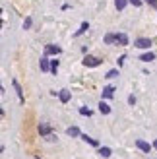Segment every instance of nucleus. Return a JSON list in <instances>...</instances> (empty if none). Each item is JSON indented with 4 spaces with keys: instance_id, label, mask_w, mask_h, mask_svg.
<instances>
[{
    "instance_id": "a878e982",
    "label": "nucleus",
    "mask_w": 157,
    "mask_h": 159,
    "mask_svg": "<svg viewBox=\"0 0 157 159\" xmlns=\"http://www.w3.org/2000/svg\"><path fill=\"white\" fill-rule=\"evenodd\" d=\"M47 140H49V142H54V140H56V136H54V134H49V136H47Z\"/></svg>"
},
{
    "instance_id": "dca6fc26",
    "label": "nucleus",
    "mask_w": 157,
    "mask_h": 159,
    "mask_svg": "<svg viewBox=\"0 0 157 159\" xmlns=\"http://www.w3.org/2000/svg\"><path fill=\"white\" fill-rule=\"evenodd\" d=\"M39 132H41L43 136H49V134H51V128H49L47 124H39Z\"/></svg>"
},
{
    "instance_id": "cd10ccee",
    "label": "nucleus",
    "mask_w": 157,
    "mask_h": 159,
    "mask_svg": "<svg viewBox=\"0 0 157 159\" xmlns=\"http://www.w3.org/2000/svg\"><path fill=\"white\" fill-rule=\"evenodd\" d=\"M153 148H157V140H155V142H153Z\"/></svg>"
},
{
    "instance_id": "4be33fe9",
    "label": "nucleus",
    "mask_w": 157,
    "mask_h": 159,
    "mask_svg": "<svg viewBox=\"0 0 157 159\" xmlns=\"http://www.w3.org/2000/svg\"><path fill=\"white\" fill-rule=\"evenodd\" d=\"M31 27V18H25V21H23V29H29Z\"/></svg>"
},
{
    "instance_id": "20e7f679",
    "label": "nucleus",
    "mask_w": 157,
    "mask_h": 159,
    "mask_svg": "<svg viewBox=\"0 0 157 159\" xmlns=\"http://www.w3.org/2000/svg\"><path fill=\"white\" fill-rule=\"evenodd\" d=\"M45 54H60V47H56V45H47Z\"/></svg>"
},
{
    "instance_id": "6ab92c4d",
    "label": "nucleus",
    "mask_w": 157,
    "mask_h": 159,
    "mask_svg": "<svg viewBox=\"0 0 157 159\" xmlns=\"http://www.w3.org/2000/svg\"><path fill=\"white\" fill-rule=\"evenodd\" d=\"M51 72L52 74L58 72V60H51Z\"/></svg>"
},
{
    "instance_id": "6e6552de",
    "label": "nucleus",
    "mask_w": 157,
    "mask_h": 159,
    "mask_svg": "<svg viewBox=\"0 0 157 159\" xmlns=\"http://www.w3.org/2000/svg\"><path fill=\"white\" fill-rule=\"evenodd\" d=\"M116 43H119L120 47H124V45H128V37L124 35V33H116Z\"/></svg>"
},
{
    "instance_id": "f03ea898",
    "label": "nucleus",
    "mask_w": 157,
    "mask_h": 159,
    "mask_svg": "<svg viewBox=\"0 0 157 159\" xmlns=\"http://www.w3.org/2000/svg\"><path fill=\"white\" fill-rule=\"evenodd\" d=\"M134 47H138V49H150V47H151V39H146V37H142V39H136Z\"/></svg>"
},
{
    "instance_id": "39448f33",
    "label": "nucleus",
    "mask_w": 157,
    "mask_h": 159,
    "mask_svg": "<svg viewBox=\"0 0 157 159\" xmlns=\"http://www.w3.org/2000/svg\"><path fill=\"white\" fill-rule=\"evenodd\" d=\"M58 97H60V101H62V103H68L72 95H70V91H68V89H60V91H58Z\"/></svg>"
},
{
    "instance_id": "7ed1b4c3",
    "label": "nucleus",
    "mask_w": 157,
    "mask_h": 159,
    "mask_svg": "<svg viewBox=\"0 0 157 159\" xmlns=\"http://www.w3.org/2000/svg\"><path fill=\"white\" fill-rule=\"evenodd\" d=\"M136 146H138V149H142V152H146V153H150V149H151V146L147 144V142H144V140H138Z\"/></svg>"
},
{
    "instance_id": "f8f14e48",
    "label": "nucleus",
    "mask_w": 157,
    "mask_h": 159,
    "mask_svg": "<svg viewBox=\"0 0 157 159\" xmlns=\"http://www.w3.org/2000/svg\"><path fill=\"white\" fill-rule=\"evenodd\" d=\"M113 43H116V35L107 33V35H105V45H113Z\"/></svg>"
},
{
    "instance_id": "5701e85b",
    "label": "nucleus",
    "mask_w": 157,
    "mask_h": 159,
    "mask_svg": "<svg viewBox=\"0 0 157 159\" xmlns=\"http://www.w3.org/2000/svg\"><path fill=\"white\" fill-rule=\"evenodd\" d=\"M130 4H134V6H142V0H128Z\"/></svg>"
},
{
    "instance_id": "393cba45",
    "label": "nucleus",
    "mask_w": 157,
    "mask_h": 159,
    "mask_svg": "<svg viewBox=\"0 0 157 159\" xmlns=\"http://www.w3.org/2000/svg\"><path fill=\"white\" fill-rule=\"evenodd\" d=\"M146 2H147V4H151L153 8H157V0H146Z\"/></svg>"
},
{
    "instance_id": "4468645a",
    "label": "nucleus",
    "mask_w": 157,
    "mask_h": 159,
    "mask_svg": "<svg viewBox=\"0 0 157 159\" xmlns=\"http://www.w3.org/2000/svg\"><path fill=\"white\" fill-rule=\"evenodd\" d=\"M153 58H155L153 52H146V54H142V57H140V60H142V62H150V60H153Z\"/></svg>"
},
{
    "instance_id": "b1692460",
    "label": "nucleus",
    "mask_w": 157,
    "mask_h": 159,
    "mask_svg": "<svg viewBox=\"0 0 157 159\" xmlns=\"http://www.w3.org/2000/svg\"><path fill=\"white\" fill-rule=\"evenodd\" d=\"M128 103H130V105H134V103H136V97H134V95H130V97H128Z\"/></svg>"
},
{
    "instance_id": "2eb2a0df",
    "label": "nucleus",
    "mask_w": 157,
    "mask_h": 159,
    "mask_svg": "<svg viewBox=\"0 0 157 159\" xmlns=\"http://www.w3.org/2000/svg\"><path fill=\"white\" fill-rule=\"evenodd\" d=\"M12 85H14V89L18 91V97H20V101H23V93H21V87H20V84L14 80V82H12Z\"/></svg>"
},
{
    "instance_id": "bb28decb",
    "label": "nucleus",
    "mask_w": 157,
    "mask_h": 159,
    "mask_svg": "<svg viewBox=\"0 0 157 159\" xmlns=\"http://www.w3.org/2000/svg\"><path fill=\"white\" fill-rule=\"evenodd\" d=\"M124 60H126V57H124V54H122V57L119 58V66H122V64H124Z\"/></svg>"
},
{
    "instance_id": "423d86ee",
    "label": "nucleus",
    "mask_w": 157,
    "mask_h": 159,
    "mask_svg": "<svg viewBox=\"0 0 157 159\" xmlns=\"http://www.w3.org/2000/svg\"><path fill=\"white\" fill-rule=\"evenodd\" d=\"M66 134H68V136H72V138L82 136V134H80V128H78V126H70V128L66 130Z\"/></svg>"
},
{
    "instance_id": "9d476101",
    "label": "nucleus",
    "mask_w": 157,
    "mask_h": 159,
    "mask_svg": "<svg viewBox=\"0 0 157 159\" xmlns=\"http://www.w3.org/2000/svg\"><path fill=\"white\" fill-rule=\"evenodd\" d=\"M82 140H83V142H87V144H91V146H95V148H99V142H97L95 138H89L87 134H82Z\"/></svg>"
},
{
    "instance_id": "1a4fd4ad",
    "label": "nucleus",
    "mask_w": 157,
    "mask_h": 159,
    "mask_svg": "<svg viewBox=\"0 0 157 159\" xmlns=\"http://www.w3.org/2000/svg\"><path fill=\"white\" fill-rule=\"evenodd\" d=\"M99 113H101V115H109V113H111V107H109L105 101H101V103H99Z\"/></svg>"
},
{
    "instance_id": "aec40b11",
    "label": "nucleus",
    "mask_w": 157,
    "mask_h": 159,
    "mask_svg": "<svg viewBox=\"0 0 157 159\" xmlns=\"http://www.w3.org/2000/svg\"><path fill=\"white\" fill-rule=\"evenodd\" d=\"M80 113H82L83 116H91V111H89L87 107H82V109H80Z\"/></svg>"
},
{
    "instance_id": "f3484780",
    "label": "nucleus",
    "mask_w": 157,
    "mask_h": 159,
    "mask_svg": "<svg viewBox=\"0 0 157 159\" xmlns=\"http://www.w3.org/2000/svg\"><path fill=\"white\" fill-rule=\"evenodd\" d=\"M87 29H89V23H87V21H83V23H82V27L76 31V37H78V35H82V33H85Z\"/></svg>"
},
{
    "instance_id": "f257e3e1",
    "label": "nucleus",
    "mask_w": 157,
    "mask_h": 159,
    "mask_svg": "<svg viewBox=\"0 0 157 159\" xmlns=\"http://www.w3.org/2000/svg\"><path fill=\"white\" fill-rule=\"evenodd\" d=\"M101 58H97V57H85L83 58V66H87V68H95V66H99L101 64Z\"/></svg>"
},
{
    "instance_id": "a211bd4d",
    "label": "nucleus",
    "mask_w": 157,
    "mask_h": 159,
    "mask_svg": "<svg viewBox=\"0 0 157 159\" xmlns=\"http://www.w3.org/2000/svg\"><path fill=\"white\" fill-rule=\"evenodd\" d=\"M99 155L101 157H111V149L109 148H99Z\"/></svg>"
},
{
    "instance_id": "9b49d317",
    "label": "nucleus",
    "mask_w": 157,
    "mask_h": 159,
    "mask_svg": "<svg viewBox=\"0 0 157 159\" xmlns=\"http://www.w3.org/2000/svg\"><path fill=\"white\" fill-rule=\"evenodd\" d=\"M41 70H43V72H51V64H49V58H47V57L41 58Z\"/></svg>"
},
{
    "instance_id": "412c9836",
    "label": "nucleus",
    "mask_w": 157,
    "mask_h": 159,
    "mask_svg": "<svg viewBox=\"0 0 157 159\" xmlns=\"http://www.w3.org/2000/svg\"><path fill=\"white\" fill-rule=\"evenodd\" d=\"M116 76H119V70H111V72H107L105 78H116Z\"/></svg>"
},
{
    "instance_id": "ddd939ff",
    "label": "nucleus",
    "mask_w": 157,
    "mask_h": 159,
    "mask_svg": "<svg viewBox=\"0 0 157 159\" xmlns=\"http://www.w3.org/2000/svg\"><path fill=\"white\" fill-rule=\"evenodd\" d=\"M128 4V0H114V6H116V10H124Z\"/></svg>"
},
{
    "instance_id": "0eeeda50",
    "label": "nucleus",
    "mask_w": 157,
    "mask_h": 159,
    "mask_svg": "<svg viewBox=\"0 0 157 159\" xmlns=\"http://www.w3.org/2000/svg\"><path fill=\"white\" fill-rule=\"evenodd\" d=\"M113 95H114V87H113V85H107L105 89H103V97H105V99H111Z\"/></svg>"
}]
</instances>
